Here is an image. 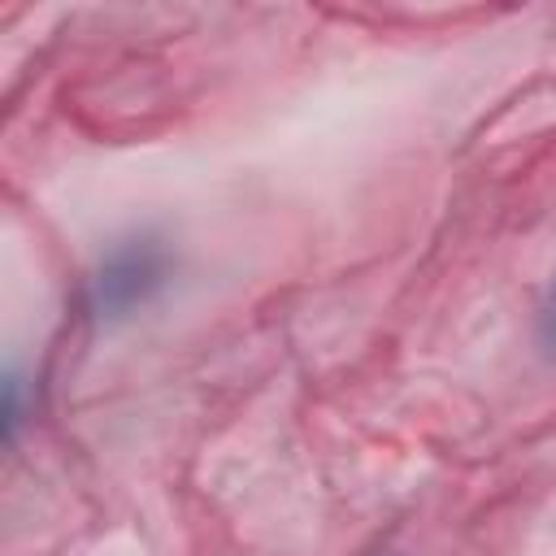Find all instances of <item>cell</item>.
Returning a JSON list of instances; mask_svg holds the SVG:
<instances>
[{"label":"cell","mask_w":556,"mask_h":556,"mask_svg":"<svg viewBox=\"0 0 556 556\" xmlns=\"http://www.w3.org/2000/svg\"><path fill=\"white\" fill-rule=\"evenodd\" d=\"M547 334L556 339V300H552V313H547Z\"/></svg>","instance_id":"2"},{"label":"cell","mask_w":556,"mask_h":556,"mask_svg":"<svg viewBox=\"0 0 556 556\" xmlns=\"http://www.w3.org/2000/svg\"><path fill=\"white\" fill-rule=\"evenodd\" d=\"M161 274H165V256L148 239H135V243H122L117 252H109V261L96 274V308H100V317H122L135 304H143L156 291Z\"/></svg>","instance_id":"1"}]
</instances>
